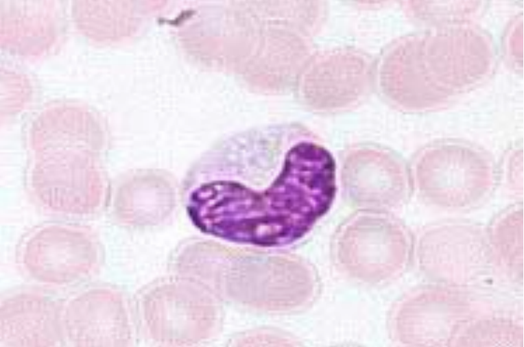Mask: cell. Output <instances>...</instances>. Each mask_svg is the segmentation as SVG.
I'll list each match as a JSON object with an SVG mask.
<instances>
[{"mask_svg":"<svg viewBox=\"0 0 524 347\" xmlns=\"http://www.w3.org/2000/svg\"><path fill=\"white\" fill-rule=\"evenodd\" d=\"M102 246L86 226L49 224L33 230L21 250L25 271L49 285L73 283L92 275L102 261Z\"/></svg>","mask_w":524,"mask_h":347,"instance_id":"obj_5","label":"cell"},{"mask_svg":"<svg viewBox=\"0 0 524 347\" xmlns=\"http://www.w3.org/2000/svg\"><path fill=\"white\" fill-rule=\"evenodd\" d=\"M495 61L486 32L466 25L444 26L395 42L382 59V87L404 111H432L484 81Z\"/></svg>","mask_w":524,"mask_h":347,"instance_id":"obj_2","label":"cell"},{"mask_svg":"<svg viewBox=\"0 0 524 347\" xmlns=\"http://www.w3.org/2000/svg\"><path fill=\"white\" fill-rule=\"evenodd\" d=\"M65 339L74 346L114 347L128 344L130 326L123 298L108 287L78 294L63 310Z\"/></svg>","mask_w":524,"mask_h":347,"instance_id":"obj_6","label":"cell"},{"mask_svg":"<svg viewBox=\"0 0 524 347\" xmlns=\"http://www.w3.org/2000/svg\"><path fill=\"white\" fill-rule=\"evenodd\" d=\"M62 313L56 300L36 291H21L5 298L0 308V346H60L65 339Z\"/></svg>","mask_w":524,"mask_h":347,"instance_id":"obj_7","label":"cell"},{"mask_svg":"<svg viewBox=\"0 0 524 347\" xmlns=\"http://www.w3.org/2000/svg\"><path fill=\"white\" fill-rule=\"evenodd\" d=\"M523 155L520 147L510 149L504 159L503 167V178L508 184L518 187L523 186Z\"/></svg>","mask_w":524,"mask_h":347,"instance_id":"obj_8","label":"cell"},{"mask_svg":"<svg viewBox=\"0 0 524 347\" xmlns=\"http://www.w3.org/2000/svg\"><path fill=\"white\" fill-rule=\"evenodd\" d=\"M410 176L419 194L446 208L471 206L486 198L498 178L487 152L468 143L440 141L420 149L414 157Z\"/></svg>","mask_w":524,"mask_h":347,"instance_id":"obj_4","label":"cell"},{"mask_svg":"<svg viewBox=\"0 0 524 347\" xmlns=\"http://www.w3.org/2000/svg\"><path fill=\"white\" fill-rule=\"evenodd\" d=\"M100 147L99 140L68 134L34 142V156L26 176L32 199L43 210L57 215L98 212L108 191Z\"/></svg>","mask_w":524,"mask_h":347,"instance_id":"obj_3","label":"cell"},{"mask_svg":"<svg viewBox=\"0 0 524 347\" xmlns=\"http://www.w3.org/2000/svg\"><path fill=\"white\" fill-rule=\"evenodd\" d=\"M187 208L202 232L274 248L302 238L331 207L336 165L298 124L254 130L198 160L186 177Z\"/></svg>","mask_w":524,"mask_h":347,"instance_id":"obj_1","label":"cell"}]
</instances>
